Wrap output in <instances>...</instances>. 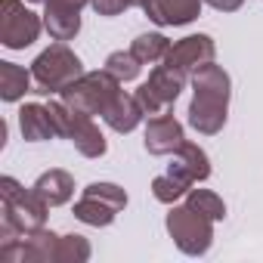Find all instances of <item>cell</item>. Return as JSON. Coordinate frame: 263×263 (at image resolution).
<instances>
[{"label": "cell", "instance_id": "1", "mask_svg": "<svg viewBox=\"0 0 263 263\" xmlns=\"http://www.w3.org/2000/svg\"><path fill=\"white\" fill-rule=\"evenodd\" d=\"M229 96L232 81L223 65L208 62L192 74V102H189V127L201 137H214L226 127L229 118Z\"/></svg>", "mask_w": 263, "mask_h": 263}, {"label": "cell", "instance_id": "2", "mask_svg": "<svg viewBox=\"0 0 263 263\" xmlns=\"http://www.w3.org/2000/svg\"><path fill=\"white\" fill-rule=\"evenodd\" d=\"M50 204L13 177H0V245L16 241L34 229L47 226Z\"/></svg>", "mask_w": 263, "mask_h": 263}, {"label": "cell", "instance_id": "3", "mask_svg": "<svg viewBox=\"0 0 263 263\" xmlns=\"http://www.w3.org/2000/svg\"><path fill=\"white\" fill-rule=\"evenodd\" d=\"M31 74L37 96H59L68 84H74L84 74V62L74 50H68V44L56 41L31 62Z\"/></svg>", "mask_w": 263, "mask_h": 263}, {"label": "cell", "instance_id": "4", "mask_svg": "<svg viewBox=\"0 0 263 263\" xmlns=\"http://www.w3.org/2000/svg\"><path fill=\"white\" fill-rule=\"evenodd\" d=\"M164 226H167V235L174 238V245L186 257H201L214 245V220L208 214L195 211L192 204H171Z\"/></svg>", "mask_w": 263, "mask_h": 263}, {"label": "cell", "instance_id": "5", "mask_svg": "<svg viewBox=\"0 0 263 263\" xmlns=\"http://www.w3.org/2000/svg\"><path fill=\"white\" fill-rule=\"evenodd\" d=\"M121 87H124V84H121L108 68H96V71H84L74 84H68V87L59 93V99H62L68 108L81 111V115H102V108L108 105V99H111Z\"/></svg>", "mask_w": 263, "mask_h": 263}, {"label": "cell", "instance_id": "6", "mask_svg": "<svg viewBox=\"0 0 263 263\" xmlns=\"http://www.w3.org/2000/svg\"><path fill=\"white\" fill-rule=\"evenodd\" d=\"M186 81H189V78H186L183 71L171 68L167 62L155 65V68H152V74H149V81H146V84H140V90H137V99H140V105H143L146 118L167 115V111L174 108V102L180 99V93H183Z\"/></svg>", "mask_w": 263, "mask_h": 263}, {"label": "cell", "instance_id": "7", "mask_svg": "<svg viewBox=\"0 0 263 263\" xmlns=\"http://www.w3.org/2000/svg\"><path fill=\"white\" fill-rule=\"evenodd\" d=\"M25 4L28 0H0V44L7 50H25L44 31V16Z\"/></svg>", "mask_w": 263, "mask_h": 263}, {"label": "cell", "instance_id": "8", "mask_svg": "<svg viewBox=\"0 0 263 263\" xmlns=\"http://www.w3.org/2000/svg\"><path fill=\"white\" fill-rule=\"evenodd\" d=\"M59 235L53 229H34L16 241L0 245V263H56Z\"/></svg>", "mask_w": 263, "mask_h": 263}, {"label": "cell", "instance_id": "9", "mask_svg": "<svg viewBox=\"0 0 263 263\" xmlns=\"http://www.w3.org/2000/svg\"><path fill=\"white\" fill-rule=\"evenodd\" d=\"M214 56H217V44H214L211 34H189V37H180V41L171 47V53H167L164 62H167L171 68L183 71L186 78H192L201 65L214 62Z\"/></svg>", "mask_w": 263, "mask_h": 263}, {"label": "cell", "instance_id": "10", "mask_svg": "<svg viewBox=\"0 0 263 263\" xmlns=\"http://www.w3.org/2000/svg\"><path fill=\"white\" fill-rule=\"evenodd\" d=\"M183 143H186V130H183V124H180L171 111H167V115L146 118L143 146H146L149 155H174Z\"/></svg>", "mask_w": 263, "mask_h": 263}, {"label": "cell", "instance_id": "11", "mask_svg": "<svg viewBox=\"0 0 263 263\" xmlns=\"http://www.w3.org/2000/svg\"><path fill=\"white\" fill-rule=\"evenodd\" d=\"M167 174L171 177H177L180 183H186V186H198V183H204L208 177H211V158H208V152L198 146V143H183L177 152H174V158H171V164H167Z\"/></svg>", "mask_w": 263, "mask_h": 263}, {"label": "cell", "instance_id": "12", "mask_svg": "<svg viewBox=\"0 0 263 263\" xmlns=\"http://www.w3.org/2000/svg\"><path fill=\"white\" fill-rule=\"evenodd\" d=\"M143 118H146V111H143L137 93H127V90H118L108 99V105L102 108V121L115 130V134H130V130H137Z\"/></svg>", "mask_w": 263, "mask_h": 263}, {"label": "cell", "instance_id": "13", "mask_svg": "<svg viewBox=\"0 0 263 263\" xmlns=\"http://www.w3.org/2000/svg\"><path fill=\"white\" fill-rule=\"evenodd\" d=\"M201 4L204 0H152L146 16L161 28H171V25L180 28V25H189L201 16Z\"/></svg>", "mask_w": 263, "mask_h": 263}, {"label": "cell", "instance_id": "14", "mask_svg": "<svg viewBox=\"0 0 263 263\" xmlns=\"http://www.w3.org/2000/svg\"><path fill=\"white\" fill-rule=\"evenodd\" d=\"M68 140L74 143V149H78L84 158H102V155L108 152V143H105V137H102L99 124L93 121V115L74 111V127H71V137H68Z\"/></svg>", "mask_w": 263, "mask_h": 263}, {"label": "cell", "instance_id": "15", "mask_svg": "<svg viewBox=\"0 0 263 263\" xmlns=\"http://www.w3.org/2000/svg\"><path fill=\"white\" fill-rule=\"evenodd\" d=\"M34 192L50 204V208H59V204H68L71 195H74V177L62 167H50L44 171L37 180H34Z\"/></svg>", "mask_w": 263, "mask_h": 263}, {"label": "cell", "instance_id": "16", "mask_svg": "<svg viewBox=\"0 0 263 263\" xmlns=\"http://www.w3.org/2000/svg\"><path fill=\"white\" fill-rule=\"evenodd\" d=\"M19 130H22L25 143H44V140L56 137V127L50 121V111L41 102H25L19 108Z\"/></svg>", "mask_w": 263, "mask_h": 263}, {"label": "cell", "instance_id": "17", "mask_svg": "<svg viewBox=\"0 0 263 263\" xmlns=\"http://www.w3.org/2000/svg\"><path fill=\"white\" fill-rule=\"evenodd\" d=\"M44 28L53 41H74L81 31V10L71 7H59V4H47L44 10Z\"/></svg>", "mask_w": 263, "mask_h": 263}, {"label": "cell", "instance_id": "18", "mask_svg": "<svg viewBox=\"0 0 263 263\" xmlns=\"http://www.w3.org/2000/svg\"><path fill=\"white\" fill-rule=\"evenodd\" d=\"M25 93H34V74L16 62H0V99L19 102Z\"/></svg>", "mask_w": 263, "mask_h": 263}, {"label": "cell", "instance_id": "19", "mask_svg": "<svg viewBox=\"0 0 263 263\" xmlns=\"http://www.w3.org/2000/svg\"><path fill=\"white\" fill-rule=\"evenodd\" d=\"M118 214H121L118 208H111L108 201H102L90 192H81V198L74 201V217L87 226H111Z\"/></svg>", "mask_w": 263, "mask_h": 263}, {"label": "cell", "instance_id": "20", "mask_svg": "<svg viewBox=\"0 0 263 263\" xmlns=\"http://www.w3.org/2000/svg\"><path fill=\"white\" fill-rule=\"evenodd\" d=\"M171 47H174V44H171L161 31H146V34H140L134 44H130L134 56H137L143 65H158V62H164L167 53H171Z\"/></svg>", "mask_w": 263, "mask_h": 263}, {"label": "cell", "instance_id": "21", "mask_svg": "<svg viewBox=\"0 0 263 263\" xmlns=\"http://www.w3.org/2000/svg\"><path fill=\"white\" fill-rule=\"evenodd\" d=\"M102 68H108L121 84H127V81H137V78H140L143 62L134 56V50H115V53L105 56V65H102Z\"/></svg>", "mask_w": 263, "mask_h": 263}, {"label": "cell", "instance_id": "22", "mask_svg": "<svg viewBox=\"0 0 263 263\" xmlns=\"http://www.w3.org/2000/svg\"><path fill=\"white\" fill-rule=\"evenodd\" d=\"M186 204H192L195 211H201V214H208L214 223H220V220H226V201L217 195V192H211V189H189L186 192Z\"/></svg>", "mask_w": 263, "mask_h": 263}, {"label": "cell", "instance_id": "23", "mask_svg": "<svg viewBox=\"0 0 263 263\" xmlns=\"http://www.w3.org/2000/svg\"><path fill=\"white\" fill-rule=\"evenodd\" d=\"M93 254L90 241L78 232H68V235H59V251H56V263H87Z\"/></svg>", "mask_w": 263, "mask_h": 263}, {"label": "cell", "instance_id": "24", "mask_svg": "<svg viewBox=\"0 0 263 263\" xmlns=\"http://www.w3.org/2000/svg\"><path fill=\"white\" fill-rule=\"evenodd\" d=\"M192 186H186V183H180L177 177H171L167 171L161 174V177H155L152 180V195L161 201V204H177L180 198H186V192H189Z\"/></svg>", "mask_w": 263, "mask_h": 263}, {"label": "cell", "instance_id": "25", "mask_svg": "<svg viewBox=\"0 0 263 263\" xmlns=\"http://www.w3.org/2000/svg\"><path fill=\"white\" fill-rule=\"evenodd\" d=\"M47 111H50V121L56 127V137L68 140L71 137V127H74V108H68L62 99H50L47 102Z\"/></svg>", "mask_w": 263, "mask_h": 263}, {"label": "cell", "instance_id": "26", "mask_svg": "<svg viewBox=\"0 0 263 263\" xmlns=\"http://www.w3.org/2000/svg\"><path fill=\"white\" fill-rule=\"evenodd\" d=\"M90 7H93V13H96V16L111 19V16H121L124 10L134 7V0H90Z\"/></svg>", "mask_w": 263, "mask_h": 263}, {"label": "cell", "instance_id": "27", "mask_svg": "<svg viewBox=\"0 0 263 263\" xmlns=\"http://www.w3.org/2000/svg\"><path fill=\"white\" fill-rule=\"evenodd\" d=\"M204 4L214 7L217 13H235V10H241L245 0H204Z\"/></svg>", "mask_w": 263, "mask_h": 263}, {"label": "cell", "instance_id": "28", "mask_svg": "<svg viewBox=\"0 0 263 263\" xmlns=\"http://www.w3.org/2000/svg\"><path fill=\"white\" fill-rule=\"evenodd\" d=\"M47 4H59V7H71V10H84L90 0H47Z\"/></svg>", "mask_w": 263, "mask_h": 263}, {"label": "cell", "instance_id": "29", "mask_svg": "<svg viewBox=\"0 0 263 263\" xmlns=\"http://www.w3.org/2000/svg\"><path fill=\"white\" fill-rule=\"evenodd\" d=\"M134 7H140V10H143V13H146V10H149V7H152V0H134Z\"/></svg>", "mask_w": 263, "mask_h": 263}, {"label": "cell", "instance_id": "30", "mask_svg": "<svg viewBox=\"0 0 263 263\" xmlns=\"http://www.w3.org/2000/svg\"><path fill=\"white\" fill-rule=\"evenodd\" d=\"M28 4H47V0H28Z\"/></svg>", "mask_w": 263, "mask_h": 263}]
</instances>
